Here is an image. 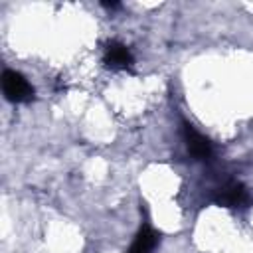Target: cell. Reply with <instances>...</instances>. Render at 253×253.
<instances>
[{
  "label": "cell",
  "instance_id": "5b68a950",
  "mask_svg": "<svg viewBox=\"0 0 253 253\" xmlns=\"http://www.w3.org/2000/svg\"><path fill=\"white\" fill-rule=\"evenodd\" d=\"M158 241H160V237L154 231V227L148 221H144L138 227V231H136L130 247L126 249V253H154L156 247H158Z\"/></svg>",
  "mask_w": 253,
  "mask_h": 253
},
{
  "label": "cell",
  "instance_id": "277c9868",
  "mask_svg": "<svg viewBox=\"0 0 253 253\" xmlns=\"http://www.w3.org/2000/svg\"><path fill=\"white\" fill-rule=\"evenodd\" d=\"M103 63L111 69H130L134 65V55L125 43L111 40L103 49Z\"/></svg>",
  "mask_w": 253,
  "mask_h": 253
},
{
  "label": "cell",
  "instance_id": "7a4b0ae2",
  "mask_svg": "<svg viewBox=\"0 0 253 253\" xmlns=\"http://www.w3.org/2000/svg\"><path fill=\"white\" fill-rule=\"evenodd\" d=\"M213 202L223 208L243 210L251 206L253 198H251V192L239 180H225L213 190Z\"/></svg>",
  "mask_w": 253,
  "mask_h": 253
},
{
  "label": "cell",
  "instance_id": "3957f363",
  "mask_svg": "<svg viewBox=\"0 0 253 253\" xmlns=\"http://www.w3.org/2000/svg\"><path fill=\"white\" fill-rule=\"evenodd\" d=\"M2 91L10 103H28L34 99L32 83L14 69H4L2 73Z\"/></svg>",
  "mask_w": 253,
  "mask_h": 253
},
{
  "label": "cell",
  "instance_id": "6da1fadb",
  "mask_svg": "<svg viewBox=\"0 0 253 253\" xmlns=\"http://www.w3.org/2000/svg\"><path fill=\"white\" fill-rule=\"evenodd\" d=\"M180 134H182V140H184V146L188 150V154L198 160V162H211L213 160V144L208 136H204L192 123L188 121H182L180 125Z\"/></svg>",
  "mask_w": 253,
  "mask_h": 253
}]
</instances>
